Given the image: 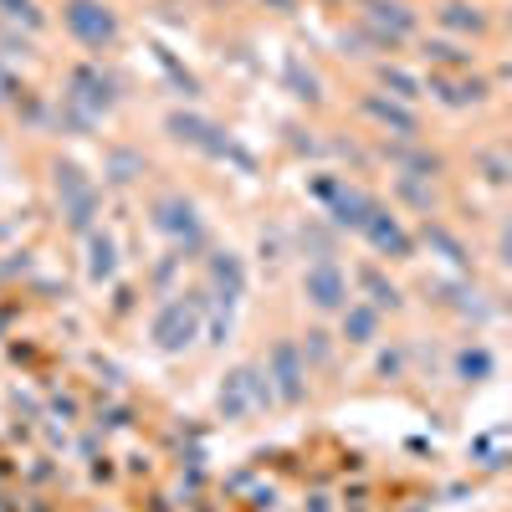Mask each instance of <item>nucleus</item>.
<instances>
[{"label": "nucleus", "instance_id": "f257e3e1", "mask_svg": "<svg viewBox=\"0 0 512 512\" xmlns=\"http://www.w3.org/2000/svg\"><path fill=\"white\" fill-rule=\"evenodd\" d=\"M200 323H205V297L200 292H180V297H169V303L154 313L149 338H154L159 354H185L200 338Z\"/></svg>", "mask_w": 512, "mask_h": 512}, {"label": "nucleus", "instance_id": "f03ea898", "mask_svg": "<svg viewBox=\"0 0 512 512\" xmlns=\"http://www.w3.org/2000/svg\"><path fill=\"white\" fill-rule=\"evenodd\" d=\"M62 26L67 36L77 41V47L88 52H108L118 41V11L108 6V0H62Z\"/></svg>", "mask_w": 512, "mask_h": 512}, {"label": "nucleus", "instance_id": "7ed1b4c3", "mask_svg": "<svg viewBox=\"0 0 512 512\" xmlns=\"http://www.w3.org/2000/svg\"><path fill=\"white\" fill-rule=\"evenodd\" d=\"M52 185H57L67 226L82 231V236H93V221H98V185H93V175H88V169H77V164H57Z\"/></svg>", "mask_w": 512, "mask_h": 512}, {"label": "nucleus", "instance_id": "20e7f679", "mask_svg": "<svg viewBox=\"0 0 512 512\" xmlns=\"http://www.w3.org/2000/svg\"><path fill=\"white\" fill-rule=\"evenodd\" d=\"M313 195L328 205V221H333L338 231H364L369 216L379 210L374 195H364V190H354V185H344V180H313Z\"/></svg>", "mask_w": 512, "mask_h": 512}, {"label": "nucleus", "instance_id": "39448f33", "mask_svg": "<svg viewBox=\"0 0 512 512\" xmlns=\"http://www.w3.org/2000/svg\"><path fill=\"white\" fill-rule=\"evenodd\" d=\"M267 379L282 405H303L308 400V354L292 344V338H277L267 354Z\"/></svg>", "mask_w": 512, "mask_h": 512}, {"label": "nucleus", "instance_id": "423d86ee", "mask_svg": "<svg viewBox=\"0 0 512 512\" xmlns=\"http://www.w3.org/2000/svg\"><path fill=\"white\" fill-rule=\"evenodd\" d=\"M164 128H169V139H180V144H190V149H200V154H216V159L236 154V159H246V154L231 144L226 128L210 123V118H200V113H169Z\"/></svg>", "mask_w": 512, "mask_h": 512}, {"label": "nucleus", "instance_id": "0eeeda50", "mask_svg": "<svg viewBox=\"0 0 512 512\" xmlns=\"http://www.w3.org/2000/svg\"><path fill=\"white\" fill-rule=\"evenodd\" d=\"M303 297L318 308V313H344L354 297H349V277L333 256H318V262L303 272Z\"/></svg>", "mask_w": 512, "mask_h": 512}, {"label": "nucleus", "instance_id": "6e6552de", "mask_svg": "<svg viewBox=\"0 0 512 512\" xmlns=\"http://www.w3.org/2000/svg\"><path fill=\"white\" fill-rule=\"evenodd\" d=\"M149 226H154L159 236H169L175 246H195L200 231H205L195 200H185V195H159V200L149 205Z\"/></svg>", "mask_w": 512, "mask_h": 512}, {"label": "nucleus", "instance_id": "1a4fd4ad", "mask_svg": "<svg viewBox=\"0 0 512 512\" xmlns=\"http://www.w3.org/2000/svg\"><path fill=\"white\" fill-rule=\"evenodd\" d=\"M67 103L72 108H82V118H103L113 103H118V82L113 77H103V67H93V62H82V67H72V77H67Z\"/></svg>", "mask_w": 512, "mask_h": 512}, {"label": "nucleus", "instance_id": "9d476101", "mask_svg": "<svg viewBox=\"0 0 512 512\" xmlns=\"http://www.w3.org/2000/svg\"><path fill=\"white\" fill-rule=\"evenodd\" d=\"M359 21L374 26L379 36H390L395 47H405V41L415 36V11L405 6V0H359Z\"/></svg>", "mask_w": 512, "mask_h": 512}, {"label": "nucleus", "instance_id": "9b49d317", "mask_svg": "<svg viewBox=\"0 0 512 512\" xmlns=\"http://www.w3.org/2000/svg\"><path fill=\"white\" fill-rule=\"evenodd\" d=\"M359 108H364V118H374L384 134H395V139H415L420 134V113L410 108V103H400V98H384V93H364L359 98Z\"/></svg>", "mask_w": 512, "mask_h": 512}, {"label": "nucleus", "instance_id": "f8f14e48", "mask_svg": "<svg viewBox=\"0 0 512 512\" xmlns=\"http://www.w3.org/2000/svg\"><path fill=\"white\" fill-rule=\"evenodd\" d=\"M359 236H364V241H369L379 256H390V262H405V256L415 251V236H410V231L400 226V216H390L384 205H379L374 216H369V226H364Z\"/></svg>", "mask_w": 512, "mask_h": 512}, {"label": "nucleus", "instance_id": "ddd939ff", "mask_svg": "<svg viewBox=\"0 0 512 512\" xmlns=\"http://www.w3.org/2000/svg\"><path fill=\"white\" fill-rule=\"evenodd\" d=\"M210 292H216V303L226 313L236 308V297L246 292V267H241L236 251H216V256H210Z\"/></svg>", "mask_w": 512, "mask_h": 512}, {"label": "nucleus", "instance_id": "4468645a", "mask_svg": "<svg viewBox=\"0 0 512 512\" xmlns=\"http://www.w3.org/2000/svg\"><path fill=\"white\" fill-rule=\"evenodd\" d=\"M384 159L400 169V180H431L441 159L431 149H415V139H400V144H384Z\"/></svg>", "mask_w": 512, "mask_h": 512}, {"label": "nucleus", "instance_id": "2eb2a0df", "mask_svg": "<svg viewBox=\"0 0 512 512\" xmlns=\"http://www.w3.org/2000/svg\"><path fill=\"white\" fill-rule=\"evenodd\" d=\"M431 93H436L446 108H472V103L487 98V82H477V77L466 82L461 72H436V77H431Z\"/></svg>", "mask_w": 512, "mask_h": 512}, {"label": "nucleus", "instance_id": "dca6fc26", "mask_svg": "<svg viewBox=\"0 0 512 512\" xmlns=\"http://www.w3.org/2000/svg\"><path fill=\"white\" fill-rule=\"evenodd\" d=\"M344 338H349V344H374V338H379V308L374 303H349L344 308Z\"/></svg>", "mask_w": 512, "mask_h": 512}, {"label": "nucleus", "instance_id": "f3484780", "mask_svg": "<svg viewBox=\"0 0 512 512\" xmlns=\"http://www.w3.org/2000/svg\"><path fill=\"white\" fill-rule=\"evenodd\" d=\"M436 21H441L446 31H456V36H477V31L487 26V16H482L477 6H466V0H446V6L436 11Z\"/></svg>", "mask_w": 512, "mask_h": 512}, {"label": "nucleus", "instance_id": "a211bd4d", "mask_svg": "<svg viewBox=\"0 0 512 512\" xmlns=\"http://www.w3.org/2000/svg\"><path fill=\"white\" fill-rule=\"evenodd\" d=\"M282 77H287L292 98H303V103H318V98H323V82H318L313 67H303V57H287V62H282Z\"/></svg>", "mask_w": 512, "mask_h": 512}, {"label": "nucleus", "instance_id": "6ab92c4d", "mask_svg": "<svg viewBox=\"0 0 512 512\" xmlns=\"http://www.w3.org/2000/svg\"><path fill=\"white\" fill-rule=\"evenodd\" d=\"M113 272H118V251H113V236L93 231V236H88V277H93V282H108Z\"/></svg>", "mask_w": 512, "mask_h": 512}, {"label": "nucleus", "instance_id": "aec40b11", "mask_svg": "<svg viewBox=\"0 0 512 512\" xmlns=\"http://www.w3.org/2000/svg\"><path fill=\"white\" fill-rule=\"evenodd\" d=\"M425 57H431L441 72H466V67H472V52H461L456 41H446V36H431V41H425Z\"/></svg>", "mask_w": 512, "mask_h": 512}, {"label": "nucleus", "instance_id": "412c9836", "mask_svg": "<svg viewBox=\"0 0 512 512\" xmlns=\"http://www.w3.org/2000/svg\"><path fill=\"white\" fill-rule=\"evenodd\" d=\"M379 82L390 88V98H400V103H415L420 93H425V82L415 77V72H405V67H379Z\"/></svg>", "mask_w": 512, "mask_h": 512}, {"label": "nucleus", "instance_id": "4be33fe9", "mask_svg": "<svg viewBox=\"0 0 512 512\" xmlns=\"http://www.w3.org/2000/svg\"><path fill=\"white\" fill-rule=\"evenodd\" d=\"M359 287L369 292V303H374L379 313H384V308H390V313L400 308V287H395V282H384L374 267H364V272H359Z\"/></svg>", "mask_w": 512, "mask_h": 512}, {"label": "nucleus", "instance_id": "5701e85b", "mask_svg": "<svg viewBox=\"0 0 512 512\" xmlns=\"http://www.w3.org/2000/svg\"><path fill=\"white\" fill-rule=\"evenodd\" d=\"M0 16H6L11 26H26V31H41V26H47V16H41L36 0H0Z\"/></svg>", "mask_w": 512, "mask_h": 512}, {"label": "nucleus", "instance_id": "b1692460", "mask_svg": "<svg viewBox=\"0 0 512 512\" xmlns=\"http://www.w3.org/2000/svg\"><path fill=\"white\" fill-rule=\"evenodd\" d=\"M425 241H431V246L446 256L451 267H472V256H466V246H461V241H456L446 226H425Z\"/></svg>", "mask_w": 512, "mask_h": 512}, {"label": "nucleus", "instance_id": "393cba45", "mask_svg": "<svg viewBox=\"0 0 512 512\" xmlns=\"http://www.w3.org/2000/svg\"><path fill=\"white\" fill-rule=\"evenodd\" d=\"M139 175H144V159H139V154L118 149V154L108 159V180H113V185H128V180H139Z\"/></svg>", "mask_w": 512, "mask_h": 512}, {"label": "nucleus", "instance_id": "a878e982", "mask_svg": "<svg viewBox=\"0 0 512 512\" xmlns=\"http://www.w3.org/2000/svg\"><path fill=\"white\" fill-rule=\"evenodd\" d=\"M456 374H461L466 384H477V379H487V374H492V359H487L482 349H477V354H472V349H466V354L456 359Z\"/></svg>", "mask_w": 512, "mask_h": 512}, {"label": "nucleus", "instance_id": "bb28decb", "mask_svg": "<svg viewBox=\"0 0 512 512\" xmlns=\"http://www.w3.org/2000/svg\"><path fill=\"white\" fill-rule=\"evenodd\" d=\"M154 57H159V67H164L169 77H175V82H180V93H185V98H195V93H200V82H195V77H190V72H185V67L175 62V57H169L164 47H154Z\"/></svg>", "mask_w": 512, "mask_h": 512}, {"label": "nucleus", "instance_id": "cd10ccee", "mask_svg": "<svg viewBox=\"0 0 512 512\" xmlns=\"http://www.w3.org/2000/svg\"><path fill=\"white\" fill-rule=\"evenodd\" d=\"M482 169H487V180L507 185V180H512V154H507V149H502V154H482Z\"/></svg>", "mask_w": 512, "mask_h": 512}, {"label": "nucleus", "instance_id": "c85d7f7f", "mask_svg": "<svg viewBox=\"0 0 512 512\" xmlns=\"http://www.w3.org/2000/svg\"><path fill=\"white\" fill-rule=\"evenodd\" d=\"M11 93H16V77H11V72H6V67H0V103H6V98H11Z\"/></svg>", "mask_w": 512, "mask_h": 512}, {"label": "nucleus", "instance_id": "c756f323", "mask_svg": "<svg viewBox=\"0 0 512 512\" xmlns=\"http://www.w3.org/2000/svg\"><path fill=\"white\" fill-rule=\"evenodd\" d=\"M502 262H507V267H512V226H507V231H502Z\"/></svg>", "mask_w": 512, "mask_h": 512}, {"label": "nucleus", "instance_id": "7c9ffc66", "mask_svg": "<svg viewBox=\"0 0 512 512\" xmlns=\"http://www.w3.org/2000/svg\"><path fill=\"white\" fill-rule=\"evenodd\" d=\"M272 6H277V11H292V0H272Z\"/></svg>", "mask_w": 512, "mask_h": 512}, {"label": "nucleus", "instance_id": "2f4dec72", "mask_svg": "<svg viewBox=\"0 0 512 512\" xmlns=\"http://www.w3.org/2000/svg\"><path fill=\"white\" fill-rule=\"evenodd\" d=\"M507 154H512V144H507Z\"/></svg>", "mask_w": 512, "mask_h": 512}, {"label": "nucleus", "instance_id": "473e14b6", "mask_svg": "<svg viewBox=\"0 0 512 512\" xmlns=\"http://www.w3.org/2000/svg\"><path fill=\"white\" fill-rule=\"evenodd\" d=\"M507 26H512V16H507Z\"/></svg>", "mask_w": 512, "mask_h": 512}]
</instances>
